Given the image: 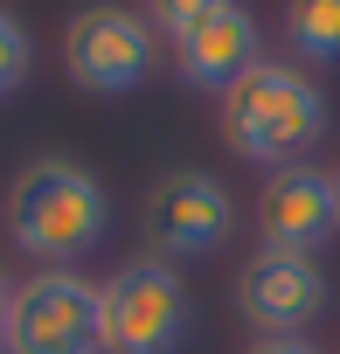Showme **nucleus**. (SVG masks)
Instances as JSON below:
<instances>
[{
	"instance_id": "obj_14",
	"label": "nucleus",
	"mask_w": 340,
	"mask_h": 354,
	"mask_svg": "<svg viewBox=\"0 0 340 354\" xmlns=\"http://www.w3.org/2000/svg\"><path fill=\"white\" fill-rule=\"evenodd\" d=\"M8 299H15V285H8V271H0V354H8Z\"/></svg>"
},
{
	"instance_id": "obj_6",
	"label": "nucleus",
	"mask_w": 340,
	"mask_h": 354,
	"mask_svg": "<svg viewBox=\"0 0 340 354\" xmlns=\"http://www.w3.org/2000/svg\"><path fill=\"white\" fill-rule=\"evenodd\" d=\"M229 230H236L229 188L202 167H174L146 188V236L160 257H202V250L229 243Z\"/></svg>"
},
{
	"instance_id": "obj_11",
	"label": "nucleus",
	"mask_w": 340,
	"mask_h": 354,
	"mask_svg": "<svg viewBox=\"0 0 340 354\" xmlns=\"http://www.w3.org/2000/svg\"><path fill=\"white\" fill-rule=\"evenodd\" d=\"M28 70H35V49H28V28L0 8V97H15L21 84H28Z\"/></svg>"
},
{
	"instance_id": "obj_1",
	"label": "nucleus",
	"mask_w": 340,
	"mask_h": 354,
	"mask_svg": "<svg viewBox=\"0 0 340 354\" xmlns=\"http://www.w3.org/2000/svg\"><path fill=\"white\" fill-rule=\"evenodd\" d=\"M104 230H111V195L91 167L42 153L8 181V236L42 271H70L77 257L104 243Z\"/></svg>"
},
{
	"instance_id": "obj_9",
	"label": "nucleus",
	"mask_w": 340,
	"mask_h": 354,
	"mask_svg": "<svg viewBox=\"0 0 340 354\" xmlns=\"http://www.w3.org/2000/svg\"><path fill=\"white\" fill-rule=\"evenodd\" d=\"M264 63V35H257V15L243 8V0H223V8H209L202 21H188L174 35V70L195 84V91H229L243 70Z\"/></svg>"
},
{
	"instance_id": "obj_15",
	"label": "nucleus",
	"mask_w": 340,
	"mask_h": 354,
	"mask_svg": "<svg viewBox=\"0 0 340 354\" xmlns=\"http://www.w3.org/2000/svg\"><path fill=\"white\" fill-rule=\"evenodd\" d=\"M333 181H340V174H333Z\"/></svg>"
},
{
	"instance_id": "obj_12",
	"label": "nucleus",
	"mask_w": 340,
	"mask_h": 354,
	"mask_svg": "<svg viewBox=\"0 0 340 354\" xmlns=\"http://www.w3.org/2000/svg\"><path fill=\"white\" fill-rule=\"evenodd\" d=\"M209 8H223V0H146V21H153V35H167L174 42L188 21H202Z\"/></svg>"
},
{
	"instance_id": "obj_10",
	"label": "nucleus",
	"mask_w": 340,
	"mask_h": 354,
	"mask_svg": "<svg viewBox=\"0 0 340 354\" xmlns=\"http://www.w3.org/2000/svg\"><path fill=\"white\" fill-rule=\"evenodd\" d=\"M285 42L299 63H340V0H285Z\"/></svg>"
},
{
	"instance_id": "obj_7",
	"label": "nucleus",
	"mask_w": 340,
	"mask_h": 354,
	"mask_svg": "<svg viewBox=\"0 0 340 354\" xmlns=\"http://www.w3.org/2000/svg\"><path fill=\"white\" fill-rule=\"evenodd\" d=\"M236 313H243L264 340L305 333V326L326 313V271H319L312 257H299V250H264V243H257V257L236 271Z\"/></svg>"
},
{
	"instance_id": "obj_5",
	"label": "nucleus",
	"mask_w": 340,
	"mask_h": 354,
	"mask_svg": "<svg viewBox=\"0 0 340 354\" xmlns=\"http://www.w3.org/2000/svg\"><path fill=\"white\" fill-rule=\"evenodd\" d=\"M8 354H104L97 285L77 271H35L8 299Z\"/></svg>"
},
{
	"instance_id": "obj_13",
	"label": "nucleus",
	"mask_w": 340,
	"mask_h": 354,
	"mask_svg": "<svg viewBox=\"0 0 340 354\" xmlns=\"http://www.w3.org/2000/svg\"><path fill=\"white\" fill-rule=\"evenodd\" d=\"M250 354H319V347H312L305 333H278V340H264V333H257V340H250Z\"/></svg>"
},
{
	"instance_id": "obj_2",
	"label": "nucleus",
	"mask_w": 340,
	"mask_h": 354,
	"mask_svg": "<svg viewBox=\"0 0 340 354\" xmlns=\"http://www.w3.org/2000/svg\"><path fill=\"white\" fill-rule=\"evenodd\" d=\"M216 118H223V139L236 160H257V167H299V153H312L333 125L326 111V91L299 70V63H278L264 56L257 70H243L223 97H216Z\"/></svg>"
},
{
	"instance_id": "obj_8",
	"label": "nucleus",
	"mask_w": 340,
	"mask_h": 354,
	"mask_svg": "<svg viewBox=\"0 0 340 354\" xmlns=\"http://www.w3.org/2000/svg\"><path fill=\"white\" fill-rule=\"evenodd\" d=\"M333 230H340V181L333 174H319L305 160L264 174V188H257V236H264V250L312 257Z\"/></svg>"
},
{
	"instance_id": "obj_3",
	"label": "nucleus",
	"mask_w": 340,
	"mask_h": 354,
	"mask_svg": "<svg viewBox=\"0 0 340 354\" xmlns=\"http://www.w3.org/2000/svg\"><path fill=\"white\" fill-rule=\"evenodd\" d=\"M97 306H104V354H174L188 340V319H195L181 271L160 257L118 264L97 285Z\"/></svg>"
},
{
	"instance_id": "obj_4",
	"label": "nucleus",
	"mask_w": 340,
	"mask_h": 354,
	"mask_svg": "<svg viewBox=\"0 0 340 354\" xmlns=\"http://www.w3.org/2000/svg\"><path fill=\"white\" fill-rule=\"evenodd\" d=\"M153 56H160V35L146 15L118 8V0H91V8L70 15L63 28V70L77 91L91 97H125L153 77Z\"/></svg>"
}]
</instances>
